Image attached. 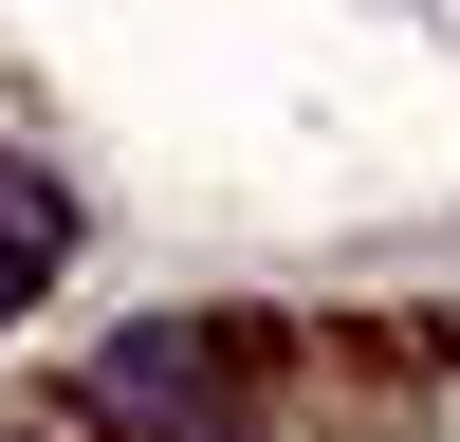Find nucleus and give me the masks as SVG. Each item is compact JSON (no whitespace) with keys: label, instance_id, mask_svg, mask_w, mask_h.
<instances>
[{"label":"nucleus","instance_id":"1","mask_svg":"<svg viewBox=\"0 0 460 442\" xmlns=\"http://www.w3.org/2000/svg\"><path fill=\"white\" fill-rule=\"evenodd\" d=\"M93 424L111 442H258V368L221 314H147L93 350Z\"/></svg>","mask_w":460,"mask_h":442},{"label":"nucleus","instance_id":"4","mask_svg":"<svg viewBox=\"0 0 460 442\" xmlns=\"http://www.w3.org/2000/svg\"><path fill=\"white\" fill-rule=\"evenodd\" d=\"M0 442H19V424H0Z\"/></svg>","mask_w":460,"mask_h":442},{"label":"nucleus","instance_id":"3","mask_svg":"<svg viewBox=\"0 0 460 442\" xmlns=\"http://www.w3.org/2000/svg\"><path fill=\"white\" fill-rule=\"evenodd\" d=\"M19 295H37V277H0V314H19Z\"/></svg>","mask_w":460,"mask_h":442},{"label":"nucleus","instance_id":"2","mask_svg":"<svg viewBox=\"0 0 460 442\" xmlns=\"http://www.w3.org/2000/svg\"><path fill=\"white\" fill-rule=\"evenodd\" d=\"M56 258H74V203L37 166H0V277H56Z\"/></svg>","mask_w":460,"mask_h":442}]
</instances>
